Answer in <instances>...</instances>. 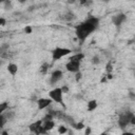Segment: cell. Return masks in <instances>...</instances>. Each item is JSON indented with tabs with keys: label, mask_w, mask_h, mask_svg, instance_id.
Listing matches in <instances>:
<instances>
[{
	"label": "cell",
	"mask_w": 135,
	"mask_h": 135,
	"mask_svg": "<svg viewBox=\"0 0 135 135\" xmlns=\"http://www.w3.org/2000/svg\"><path fill=\"white\" fill-rule=\"evenodd\" d=\"M98 23H99V19L96 18V17H90L85 21L81 22L76 27V36H77V38L80 41H84L88 38V36L97 28Z\"/></svg>",
	"instance_id": "cell-1"
},
{
	"label": "cell",
	"mask_w": 135,
	"mask_h": 135,
	"mask_svg": "<svg viewBox=\"0 0 135 135\" xmlns=\"http://www.w3.org/2000/svg\"><path fill=\"white\" fill-rule=\"evenodd\" d=\"M70 53H71L70 49H66V47H56L52 52V57H53V60H59L62 57L69 55Z\"/></svg>",
	"instance_id": "cell-2"
},
{
	"label": "cell",
	"mask_w": 135,
	"mask_h": 135,
	"mask_svg": "<svg viewBox=\"0 0 135 135\" xmlns=\"http://www.w3.org/2000/svg\"><path fill=\"white\" fill-rule=\"evenodd\" d=\"M62 94H63L62 89H61V88H56V89H54V90L50 91L49 96H50V97H51V98H52L54 101L59 102V103H61V104L64 107V103H63V98H62Z\"/></svg>",
	"instance_id": "cell-3"
},
{
	"label": "cell",
	"mask_w": 135,
	"mask_h": 135,
	"mask_svg": "<svg viewBox=\"0 0 135 135\" xmlns=\"http://www.w3.org/2000/svg\"><path fill=\"white\" fill-rule=\"evenodd\" d=\"M133 116H134V114L131 113V112H127V113L120 115L119 118H118V124H119V127L120 128H126L128 124H130L131 123V119H132Z\"/></svg>",
	"instance_id": "cell-4"
},
{
	"label": "cell",
	"mask_w": 135,
	"mask_h": 135,
	"mask_svg": "<svg viewBox=\"0 0 135 135\" xmlns=\"http://www.w3.org/2000/svg\"><path fill=\"white\" fill-rule=\"evenodd\" d=\"M43 123V120H38V121H35L34 123L30 124V131L35 133V134H41V133H46L47 131L43 128L42 126Z\"/></svg>",
	"instance_id": "cell-5"
},
{
	"label": "cell",
	"mask_w": 135,
	"mask_h": 135,
	"mask_svg": "<svg viewBox=\"0 0 135 135\" xmlns=\"http://www.w3.org/2000/svg\"><path fill=\"white\" fill-rule=\"evenodd\" d=\"M79 66H80V61H75V60H70L65 65L66 70L72 73L79 72Z\"/></svg>",
	"instance_id": "cell-6"
},
{
	"label": "cell",
	"mask_w": 135,
	"mask_h": 135,
	"mask_svg": "<svg viewBox=\"0 0 135 135\" xmlns=\"http://www.w3.org/2000/svg\"><path fill=\"white\" fill-rule=\"evenodd\" d=\"M126 19H127V16L124 14H117V15H115V16L112 17V22H113L114 25L120 26L126 21Z\"/></svg>",
	"instance_id": "cell-7"
},
{
	"label": "cell",
	"mask_w": 135,
	"mask_h": 135,
	"mask_svg": "<svg viewBox=\"0 0 135 135\" xmlns=\"http://www.w3.org/2000/svg\"><path fill=\"white\" fill-rule=\"evenodd\" d=\"M52 98H40L37 100V103H38V109L39 110H42V109H45L47 108L51 103H52Z\"/></svg>",
	"instance_id": "cell-8"
},
{
	"label": "cell",
	"mask_w": 135,
	"mask_h": 135,
	"mask_svg": "<svg viewBox=\"0 0 135 135\" xmlns=\"http://www.w3.org/2000/svg\"><path fill=\"white\" fill-rule=\"evenodd\" d=\"M61 78H62V72H61L60 70L54 71V72L52 73V75H51V79H50V82H51L52 84H54V83H56L57 81H59Z\"/></svg>",
	"instance_id": "cell-9"
},
{
	"label": "cell",
	"mask_w": 135,
	"mask_h": 135,
	"mask_svg": "<svg viewBox=\"0 0 135 135\" xmlns=\"http://www.w3.org/2000/svg\"><path fill=\"white\" fill-rule=\"evenodd\" d=\"M42 126H43V128H44L46 131H49V130H52V129L54 128V126H55V122L53 121V119L43 120V123H42Z\"/></svg>",
	"instance_id": "cell-10"
},
{
	"label": "cell",
	"mask_w": 135,
	"mask_h": 135,
	"mask_svg": "<svg viewBox=\"0 0 135 135\" xmlns=\"http://www.w3.org/2000/svg\"><path fill=\"white\" fill-rule=\"evenodd\" d=\"M7 71H8V73H9L11 75L15 76V75L17 74V72H18V66H17V64H15V63H9V64L7 65Z\"/></svg>",
	"instance_id": "cell-11"
},
{
	"label": "cell",
	"mask_w": 135,
	"mask_h": 135,
	"mask_svg": "<svg viewBox=\"0 0 135 135\" xmlns=\"http://www.w3.org/2000/svg\"><path fill=\"white\" fill-rule=\"evenodd\" d=\"M97 108V101L96 100H90L88 103V111H93Z\"/></svg>",
	"instance_id": "cell-12"
},
{
	"label": "cell",
	"mask_w": 135,
	"mask_h": 135,
	"mask_svg": "<svg viewBox=\"0 0 135 135\" xmlns=\"http://www.w3.org/2000/svg\"><path fill=\"white\" fill-rule=\"evenodd\" d=\"M83 58H84V55H83V54H81V53H78V54H76V55H74V56L70 57V60L81 61V59H83Z\"/></svg>",
	"instance_id": "cell-13"
},
{
	"label": "cell",
	"mask_w": 135,
	"mask_h": 135,
	"mask_svg": "<svg viewBox=\"0 0 135 135\" xmlns=\"http://www.w3.org/2000/svg\"><path fill=\"white\" fill-rule=\"evenodd\" d=\"M47 70H49V63H46V62L42 63L41 66H40V73L43 74V75H45L46 72H47Z\"/></svg>",
	"instance_id": "cell-14"
},
{
	"label": "cell",
	"mask_w": 135,
	"mask_h": 135,
	"mask_svg": "<svg viewBox=\"0 0 135 135\" xmlns=\"http://www.w3.org/2000/svg\"><path fill=\"white\" fill-rule=\"evenodd\" d=\"M7 108H8V103H7L6 101L2 102V103L0 104V114H1V113H3Z\"/></svg>",
	"instance_id": "cell-15"
},
{
	"label": "cell",
	"mask_w": 135,
	"mask_h": 135,
	"mask_svg": "<svg viewBox=\"0 0 135 135\" xmlns=\"http://www.w3.org/2000/svg\"><path fill=\"white\" fill-rule=\"evenodd\" d=\"M5 121H6L5 116H4L3 114H0V128H3V126H4Z\"/></svg>",
	"instance_id": "cell-16"
},
{
	"label": "cell",
	"mask_w": 135,
	"mask_h": 135,
	"mask_svg": "<svg viewBox=\"0 0 135 135\" xmlns=\"http://www.w3.org/2000/svg\"><path fill=\"white\" fill-rule=\"evenodd\" d=\"M73 127L77 130H81L82 128H84V124H83V122H76V123L73 124Z\"/></svg>",
	"instance_id": "cell-17"
},
{
	"label": "cell",
	"mask_w": 135,
	"mask_h": 135,
	"mask_svg": "<svg viewBox=\"0 0 135 135\" xmlns=\"http://www.w3.org/2000/svg\"><path fill=\"white\" fill-rule=\"evenodd\" d=\"M74 18H75V16H74L72 13H68V14H65V16H64V20H68V21L73 20Z\"/></svg>",
	"instance_id": "cell-18"
},
{
	"label": "cell",
	"mask_w": 135,
	"mask_h": 135,
	"mask_svg": "<svg viewBox=\"0 0 135 135\" xmlns=\"http://www.w3.org/2000/svg\"><path fill=\"white\" fill-rule=\"evenodd\" d=\"M58 132H59L60 134H63V133L68 132V130H66V128H65V127H59V129H58Z\"/></svg>",
	"instance_id": "cell-19"
},
{
	"label": "cell",
	"mask_w": 135,
	"mask_h": 135,
	"mask_svg": "<svg viewBox=\"0 0 135 135\" xmlns=\"http://www.w3.org/2000/svg\"><path fill=\"white\" fill-rule=\"evenodd\" d=\"M92 63H93V64H97V63H99V58H98L97 56L93 57V59H92Z\"/></svg>",
	"instance_id": "cell-20"
},
{
	"label": "cell",
	"mask_w": 135,
	"mask_h": 135,
	"mask_svg": "<svg viewBox=\"0 0 135 135\" xmlns=\"http://www.w3.org/2000/svg\"><path fill=\"white\" fill-rule=\"evenodd\" d=\"M24 32H25L26 34H31V33H32V27H31V26H26V27L24 28Z\"/></svg>",
	"instance_id": "cell-21"
},
{
	"label": "cell",
	"mask_w": 135,
	"mask_h": 135,
	"mask_svg": "<svg viewBox=\"0 0 135 135\" xmlns=\"http://www.w3.org/2000/svg\"><path fill=\"white\" fill-rule=\"evenodd\" d=\"M111 71H112V64H111V62H109L107 64V72H111Z\"/></svg>",
	"instance_id": "cell-22"
},
{
	"label": "cell",
	"mask_w": 135,
	"mask_h": 135,
	"mask_svg": "<svg viewBox=\"0 0 135 135\" xmlns=\"http://www.w3.org/2000/svg\"><path fill=\"white\" fill-rule=\"evenodd\" d=\"M5 24V20H4V18H0V25H4Z\"/></svg>",
	"instance_id": "cell-23"
},
{
	"label": "cell",
	"mask_w": 135,
	"mask_h": 135,
	"mask_svg": "<svg viewBox=\"0 0 135 135\" xmlns=\"http://www.w3.org/2000/svg\"><path fill=\"white\" fill-rule=\"evenodd\" d=\"M61 89H62V92H63V93H68V92H69V88H68V86H63V88H61Z\"/></svg>",
	"instance_id": "cell-24"
},
{
	"label": "cell",
	"mask_w": 135,
	"mask_h": 135,
	"mask_svg": "<svg viewBox=\"0 0 135 135\" xmlns=\"http://www.w3.org/2000/svg\"><path fill=\"white\" fill-rule=\"evenodd\" d=\"M79 2H80V4H81V5H85V4H86V2H88V0H80Z\"/></svg>",
	"instance_id": "cell-25"
},
{
	"label": "cell",
	"mask_w": 135,
	"mask_h": 135,
	"mask_svg": "<svg viewBox=\"0 0 135 135\" xmlns=\"http://www.w3.org/2000/svg\"><path fill=\"white\" fill-rule=\"evenodd\" d=\"M131 124H135V115L132 117V119H131Z\"/></svg>",
	"instance_id": "cell-26"
},
{
	"label": "cell",
	"mask_w": 135,
	"mask_h": 135,
	"mask_svg": "<svg viewBox=\"0 0 135 135\" xmlns=\"http://www.w3.org/2000/svg\"><path fill=\"white\" fill-rule=\"evenodd\" d=\"M90 133H91V129H90V128H88V129H86V131H85V134H86V135H89Z\"/></svg>",
	"instance_id": "cell-27"
},
{
	"label": "cell",
	"mask_w": 135,
	"mask_h": 135,
	"mask_svg": "<svg viewBox=\"0 0 135 135\" xmlns=\"http://www.w3.org/2000/svg\"><path fill=\"white\" fill-rule=\"evenodd\" d=\"M69 2H70V3H73V2H74V0H69Z\"/></svg>",
	"instance_id": "cell-28"
},
{
	"label": "cell",
	"mask_w": 135,
	"mask_h": 135,
	"mask_svg": "<svg viewBox=\"0 0 135 135\" xmlns=\"http://www.w3.org/2000/svg\"><path fill=\"white\" fill-rule=\"evenodd\" d=\"M24 1H25V0H19V2H21V3H23Z\"/></svg>",
	"instance_id": "cell-29"
},
{
	"label": "cell",
	"mask_w": 135,
	"mask_h": 135,
	"mask_svg": "<svg viewBox=\"0 0 135 135\" xmlns=\"http://www.w3.org/2000/svg\"><path fill=\"white\" fill-rule=\"evenodd\" d=\"M7 0H0V2H6Z\"/></svg>",
	"instance_id": "cell-30"
},
{
	"label": "cell",
	"mask_w": 135,
	"mask_h": 135,
	"mask_svg": "<svg viewBox=\"0 0 135 135\" xmlns=\"http://www.w3.org/2000/svg\"><path fill=\"white\" fill-rule=\"evenodd\" d=\"M103 1H108V0H103Z\"/></svg>",
	"instance_id": "cell-31"
}]
</instances>
